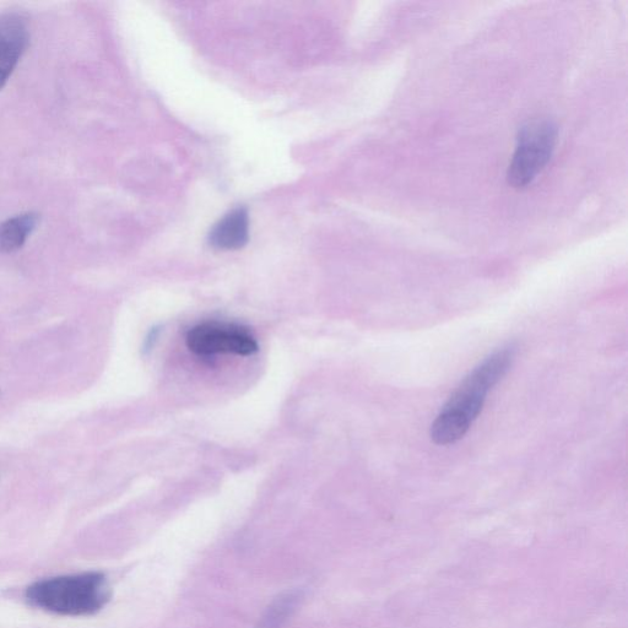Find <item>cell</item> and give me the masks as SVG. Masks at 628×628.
Here are the masks:
<instances>
[{
  "label": "cell",
  "mask_w": 628,
  "mask_h": 628,
  "mask_svg": "<svg viewBox=\"0 0 628 628\" xmlns=\"http://www.w3.org/2000/svg\"><path fill=\"white\" fill-rule=\"evenodd\" d=\"M27 602L61 616H91L110 602L111 590L101 572L42 579L26 589Z\"/></svg>",
  "instance_id": "obj_1"
},
{
  "label": "cell",
  "mask_w": 628,
  "mask_h": 628,
  "mask_svg": "<svg viewBox=\"0 0 628 628\" xmlns=\"http://www.w3.org/2000/svg\"><path fill=\"white\" fill-rule=\"evenodd\" d=\"M557 126L551 119H534L519 131L507 181L514 188H524L532 183L554 154Z\"/></svg>",
  "instance_id": "obj_2"
},
{
  "label": "cell",
  "mask_w": 628,
  "mask_h": 628,
  "mask_svg": "<svg viewBox=\"0 0 628 628\" xmlns=\"http://www.w3.org/2000/svg\"><path fill=\"white\" fill-rule=\"evenodd\" d=\"M516 350L506 348L496 351L490 357L475 368L470 375L460 384L456 393L445 406V409L457 411L474 422L478 418L485 403L487 393L505 377L512 366Z\"/></svg>",
  "instance_id": "obj_3"
},
{
  "label": "cell",
  "mask_w": 628,
  "mask_h": 628,
  "mask_svg": "<svg viewBox=\"0 0 628 628\" xmlns=\"http://www.w3.org/2000/svg\"><path fill=\"white\" fill-rule=\"evenodd\" d=\"M188 349L202 357L219 354L252 356L258 351L256 339L247 329L218 322H207L189 330L186 338Z\"/></svg>",
  "instance_id": "obj_4"
},
{
  "label": "cell",
  "mask_w": 628,
  "mask_h": 628,
  "mask_svg": "<svg viewBox=\"0 0 628 628\" xmlns=\"http://www.w3.org/2000/svg\"><path fill=\"white\" fill-rule=\"evenodd\" d=\"M30 35L25 20L18 14L0 15V90L23 57Z\"/></svg>",
  "instance_id": "obj_5"
},
{
  "label": "cell",
  "mask_w": 628,
  "mask_h": 628,
  "mask_svg": "<svg viewBox=\"0 0 628 628\" xmlns=\"http://www.w3.org/2000/svg\"><path fill=\"white\" fill-rule=\"evenodd\" d=\"M249 240V216L245 208L226 214L213 226L208 236L209 245L220 251H237Z\"/></svg>",
  "instance_id": "obj_6"
},
{
  "label": "cell",
  "mask_w": 628,
  "mask_h": 628,
  "mask_svg": "<svg viewBox=\"0 0 628 628\" xmlns=\"http://www.w3.org/2000/svg\"><path fill=\"white\" fill-rule=\"evenodd\" d=\"M39 215L26 213L16 215L0 224V253H13L25 245L27 238L36 229Z\"/></svg>",
  "instance_id": "obj_7"
},
{
  "label": "cell",
  "mask_w": 628,
  "mask_h": 628,
  "mask_svg": "<svg viewBox=\"0 0 628 628\" xmlns=\"http://www.w3.org/2000/svg\"><path fill=\"white\" fill-rule=\"evenodd\" d=\"M471 422L456 411L443 409L431 426V440L438 446H447L456 443L465 436L470 429Z\"/></svg>",
  "instance_id": "obj_8"
},
{
  "label": "cell",
  "mask_w": 628,
  "mask_h": 628,
  "mask_svg": "<svg viewBox=\"0 0 628 628\" xmlns=\"http://www.w3.org/2000/svg\"><path fill=\"white\" fill-rule=\"evenodd\" d=\"M299 595L290 593L275 600L257 628H281L295 610Z\"/></svg>",
  "instance_id": "obj_9"
}]
</instances>
